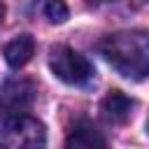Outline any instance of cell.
<instances>
[{
    "instance_id": "obj_2",
    "label": "cell",
    "mask_w": 149,
    "mask_h": 149,
    "mask_svg": "<svg viewBox=\"0 0 149 149\" xmlns=\"http://www.w3.org/2000/svg\"><path fill=\"white\" fill-rule=\"evenodd\" d=\"M35 100V86L33 81L23 77H12L0 86V126L16 121L21 116H28Z\"/></svg>"
},
{
    "instance_id": "obj_6",
    "label": "cell",
    "mask_w": 149,
    "mask_h": 149,
    "mask_svg": "<svg viewBox=\"0 0 149 149\" xmlns=\"http://www.w3.org/2000/svg\"><path fill=\"white\" fill-rule=\"evenodd\" d=\"M65 149H107L105 137L91 123H79L65 140Z\"/></svg>"
},
{
    "instance_id": "obj_4",
    "label": "cell",
    "mask_w": 149,
    "mask_h": 149,
    "mask_svg": "<svg viewBox=\"0 0 149 149\" xmlns=\"http://www.w3.org/2000/svg\"><path fill=\"white\" fill-rule=\"evenodd\" d=\"M49 68H51L54 77H58L61 81H65L70 86H81V84L91 81V77H93V65L88 63V58L63 44L51 49Z\"/></svg>"
},
{
    "instance_id": "obj_1",
    "label": "cell",
    "mask_w": 149,
    "mask_h": 149,
    "mask_svg": "<svg viewBox=\"0 0 149 149\" xmlns=\"http://www.w3.org/2000/svg\"><path fill=\"white\" fill-rule=\"evenodd\" d=\"M100 51L121 77L142 81L149 72V37L144 30H119L107 35Z\"/></svg>"
},
{
    "instance_id": "obj_8",
    "label": "cell",
    "mask_w": 149,
    "mask_h": 149,
    "mask_svg": "<svg viewBox=\"0 0 149 149\" xmlns=\"http://www.w3.org/2000/svg\"><path fill=\"white\" fill-rule=\"evenodd\" d=\"M44 14L51 23H63L70 16V9H68L65 0H47L44 2Z\"/></svg>"
},
{
    "instance_id": "obj_7",
    "label": "cell",
    "mask_w": 149,
    "mask_h": 149,
    "mask_svg": "<svg viewBox=\"0 0 149 149\" xmlns=\"http://www.w3.org/2000/svg\"><path fill=\"white\" fill-rule=\"evenodd\" d=\"M33 54H35V42H33L30 35H19V37H14V40L5 47V61H7V65L14 68V70L23 68V65L33 58Z\"/></svg>"
},
{
    "instance_id": "obj_5",
    "label": "cell",
    "mask_w": 149,
    "mask_h": 149,
    "mask_svg": "<svg viewBox=\"0 0 149 149\" xmlns=\"http://www.w3.org/2000/svg\"><path fill=\"white\" fill-rule=\"evenodd\" d=\"M133 107H135V102H133L128 95H123L121 91H109L107 98H105L102 105H100V112H102V116H105L109 123H123V121L130 119Z\"/></svg>"
},
{
    "instance_id": "obj_3",
    "label": "cell",
    "mask_w": 149,
    "mask_h": 149,
    "mask_svg": "<svg viewBox=\"0 0 149 149\" xmlns=\"http://www.w3.org/2000/svg\"><path fill=\"white\" fill-rule=\"evenodd\" d=\"M44 123L30 114L0 126V149H44Z\"/></svg>"
},
{
    "instance_id": "obj_9",
    "label": "cell",
    "mask_w": 149,
    "mask_h": 149,
    "mask_svg": "<svg viewBox=\"0 0 149 149\" xmlns=\"http://www.w3.org/2000/svg\"><path fill=\"white\" fill-rule=\"evenodd\" d=\"M2 16H5V5H2V0H0V21H2Z\"/></svg>"
},
{
    "instance_id": "obj_10",
    "label": "cell",
    "mask_w": 149,
    "mask_h": 149,
    "mask_svg": "<svg viewBox=\"0 0 149 149\" xmlns=\"http://www.w3.org/2000/svg\"><path fill=\"white\" fill-rule=\"evenodd\" d=\"M93 2H102V0H93Z\"/></svg>"
}]
</instances>
